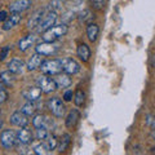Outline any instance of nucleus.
<instances>
[{
    "mask_svg": "<svg viewBox=\"0 0 155 155\" xmlns=\"http://www.w3.org/2000/svg\"><path fill=\"white\" fill-rule=\"evenodd\" d=\"M38 87L41 89L43 93H52V92H54L57 89V84L54 79L45 74H43L38 78Z\"/></svg>",
    "mask_w": 155,
    "mask_h": 155,
    "instance_id": "nucleus-4",
    "label": "nucleus"
},
{
    "mask_svg": "<svg viewBox=\"0 0 155 155\" xmlns=\"http://www.w3.org/2000/svg\"><path fill=\"white\" fill-rule=\"evenodd\" d=\"M70 142H71V136L69 133H65L64 136H62L61 141H60V143H58V146H57L58 147V151H60V153L66 151V149L69 147Z\"/></svg>",
    "mask_w": 155,
    "mask_h": 155,
    "instance_id": "nucleus-26",
    "label": "nucleus"
},
{
    "mask_svg": "<svg viewBox=\"0 0 155 155\" xmlns=\"http://www.w3.org/2000/svg\"><path fill=\"white\" fill-rule=\"evenodd\" d=\"M54 81L57 84V88H69L71 85V78L69 74H65V72H60L57 74L54 78Z\"/></svg>",
    "mask_w": 155,
    "mask_h": 155,
    "instance_id": "nucleus-15",
    "label": "nucleus"
},
{
    "mask_svg": "<svg viewBox=\"0 0 155 155\" xmlns=\"http://www.w3.org/2000/svg\"><path fill=\"white\" fill-rule=\"evenodd\" d=\"M35 110H36V107H35V105H34V102H27L21 107V113H23L27 116H31L35 113Z\"/></svg>",
    "mask_w": 155,
    "mask_h": 155,
    "instance_id": "nucleus-28",
    "label": "nucleus"
},
{
    "mask_svg": "<svg viewBox=\"0 0 155 155\" xmlns=\"http://www.w3.org/2000/svg\"><path fill=\"white\" fill-rule=\"evenodd\" d=\"M79 119H80V113L76 109L74 110H71L69 114H67L66 116V120H65V124H66V127L67 128H74L75 125L78 124V122H79Z\"/></svg>",
    "mask_w": 155,
    "mask_h": 155,
    "instance_id": "nucleus-18",
    "label": "nucleus"
},
{
    "mask_svg": "<svg viewBox=\"0 0 155 155\" xmlns=\"http://www.w3.org/2000/svg\"><path fill=\"white\" fill-rule=\"evenodd\" d=\"M39 69L45 75H57L60 72H62L61 60H47L43 62Z\"/></svg>",
    "mask_w": 155,
    "mask_h": 155,
    "instance_id": "nucleus-2",
    "label": "nucleus"
},
{
    "mask_svg": "<svg viewBox=\"0 0 155 155\" xmlns=\"http://www.w3.org/2000/svg\"><path fill=\"white\" fill-rule=\"evenodd\" d=\"M8 70L12 71L13 74H16V75L22 74L23 70H25V62L22 60H18V58H13L8 64Z\"/></svg>",
    "mask_w": 155,
    "mask_h": 155,
    "instance_id": "nucleus-17",
    "label": "nucleus"
},
{
    "mask_svg": "<svg viewBox=\"0 0 155 155\" xmlns=\"http://www.w3.org/2000/svg\"><path fill=\"white\" fill-rule=\"evenodd\" d=\"M72 96H74V94H72V91H66L65 92V94H64V100L66 101V102H69V101H71L72 100Z\"/></svg>",
    "mask_w": 155,
    "mask_h": 155,
    "instance_id": "nucleus-35",
    "label": "nucleus"
},
{
    "mask_svg": "<svg viewBox=\"0 0 155 155\" xmlns=\"http://www.w3.org/2000/svg\"><path fill=\"white\" fill-rule=\"evenodd\" d=\"M31 4H32V0H16V2L9 5V11H11V13L21 14L22 12L27 11L31 7Z\"/></svg>",
    "mask_w": 155,
    "mask_h": 155,
    "instance_id": "nucleus-10",
    "label": "nucleus"
},
{
    "mask_svg": "<svg viewBox=\"0 0 155 155\" xmlns=\"http://www.w3.org/2000/svg\"><path fill=\"white\" fill-rule=\"evenodd\" d=\"M76 54L78 57L80 58L83 62H88L89 61V58H91V49H89V47L87 45V44H79L78 45V49H76Z\"/></svg>",
    "mask_w": 155,
    "mask_h": 155,
    "instance_id": "nucleus-21",
    "label": "nucleus"
},
{
    "mask_svg": "<svg viewBox=\"0 0 155 155\" xmlns=\"http://www.w3.org/2000/svg\"><path fill=\"white\" fill-rule=\"evenodd\" d=\"M48 124H49V119L43 114H38L34 116V119H32V125H34V128H36V129H39V128L48 129Z\"/></svg>",
    "mask_w": 155,
    "mask_h": 155,
    "instance_id": "nucleus-20",
    "label": "nucleus"
},
{
    "mask_svg": "<svg viewBox=\"0 0 155 155\" xmlns=\"http://www.w3.org/2000/svg\"><path fill=\"white\" fill-rule=\"evenodd\" d=\"M153 129H155V120L153 122Z\"/></svg>",
    "mask_w": 155,
    "mask_h": 155,
    "instance_id": "nucleus-39",
    "label": "nucleus"
},
{
    "mask_svg": "<svg viewBox=\"0 0 155 155\" xmlns=\"http://www.w3.org/2000/svg\"><path fill=\"white\" fill-rule=\"evenodd\" d=\"M43 145L45 146L47 150L52 151V150H54L58 146V140L54 134H48L45 137V140H43Z\"/></svg>",
    "mask_w": 155,
    "mask_h": 155,
    "instance_id": "nucleus-25",
    "label": "nucleus"
},
{
    "mask_svg": "<svg viewBox=\"0 0 155 155\" xmlns=\"http://www.w3.org/2000/svg\"><path fill=\"white\" fill-rule=\"evenodd\" d=\"M34 155H35V153H34Z\"/></svg>",
    "mask_w": 155,
    "mask_h": 155,
    "instance_id": "nucleus-41",
    "label": "nucleus"
},
{
    "mask_svg": "<svg viewBox=\"0 0 155 155\" xmlns=\"http://www.w3.org/2000/svg\"><path fill=\"white\" fill-rule=\"evenodd\" d=\"M43 62H44V56H41V54H39V53L35 52L30 57V60L27 61V70L34 71V70L39 69V67L41 66Z\"/></svg>",
    "mask_w": 155,
    "mask_h": 155,
    "instance_id": "nucleus-13",
    "label": "nucleus"
},
{
    "mask_svg": "<svg viewBox=\"0 0 155 155\" xmlns=\"http://www.w3.org/2000/svg\"><path fill=\"white\" fill-rule=\"evenodd\" d=\"M8 100V93L5 92V89L0 91V104H4Z\"/></svg>",
    "mask_w": 155,
    "mask_h": 155,
    "instance_id": "nucleus-34",
    "label": "nucleus"
},
{
    "mask_svg": "<svg viewBox=\"0 0 155 155\" xmlns=\"http://www.w3.org/2000/svg\"><path fill=\"white\" fill-rule=\"evenodd\" d=\"M19 21H21V14L19 13H11V16H8V18L5 19V22L3 23V30L8 31L13 28L14 26H17Z\"/></svg>",
    "mask_w": 155,
    "mask_h": 155,
    "instance_id": "nucleus-14",
    "label": "nucleus"
},
{
    "mask_svg": "<svg viewBox=\"0 0 155 155\" xmlns=\"http://www.w3.org/2000/svg\"><path fill=\"white\" fill-rule=\"evenodd\" d=\"M49 134V132H48V129L47 128H39L36 129V138L38 140H45V137Z\"/></svg>",
    "mask_w": 155,
    "mask_h": 155,
    "instance_id": "nucleus-31",
    "label": "nucleus"
},
{
    "mask_svg": "<svg viewBox=\"0 0 155 155\" xmlns=\"http://www.w3.org/2000/svg\"><path fill=\"white\" fill-rule=\"evenodd\" d=\"M11 123L16 127H19V128H23L26 127L28 124V119H27V115H25L21 111H16L11 115Z\"/></svg>",
    "mask_w": 155,
    "mask_h": 155,
    "instance_id": "nucleus-12",
    "label": "nucleus"
},
{
    "mask_svg": "<svg viewBox=\"0 0 155 155\" xmlns=\"http://www.w3.org/2000/svg\"><path fill=\"white\" fill-rule=\"evenodd\" d=\"M16 141H17V134L11 129L3 130L2 134H0V142H2V146L4 149H8V150L12 149Z\"/></svg>",
    "mask_w": 155,
    "mask_h": 155,
    "instance_id": "nucleus-6",
    "label": "nucleus"
},
{
    "mask_svg": "<svg viewBox=\"0 0 155 155\" xmlns=\"http://www.w3.org/2000/svg\"><path fill=\"white\" fill-rule=\"evenodd\" d=\"M8 53H9V47H8V45L3 47L2 49H0V61L5 60V57L8 56Z\"/></svg>",
    "mask_w": 155,
    "mask_h": 155,
    "instance_id": "nucleus-33",
    "label": "nucleus"
},
{
    "mask_svg": "<svg viewBox=\"0 0 155 155\" xmlns=\"http://www.w3.org/2000/svg\"><path fill=\"white\" fill-rule=\"evenodd\" d=\"M2 125H3V122H2V120H0V129H2Z\"/></svg>",
    "mask_w": 155,
    "mask_h": 155,
    "instance_id": "nucleus-40",
    "label": "nucleus"
},
{
    "mask_svg": "<svg viewBox=\"0 0 155 155\" xmlns=\"http://www.w3.org/2000/svg\"><path fill=\"white\" fill-rule=\"evenodd\" d=\"M58 48L60 47L54 44V43L43 41L35 47V51H36V53H39V54H41V56H52V54H56Z\"/></svg>",
    "mask_w": 155,
    "mask_h": 155,
    "instance_id": "nucleus-8",
    "label": "nucleus"
},
{
    "mask_svg": "<svg viewBox=\"0 0 155 155\" xmlns=\"http://www.w3.org/2000/svg\"><path fill=\"white\" fill-rule=\"evenodd\" d=\"M44 14H45V11H43V9H39V11H36L35 13H34L27 21V28L28 30H35V28H38L39 25H40L43 17H44Z\"/></svg>",
    "mask_w": 155,
    "mask_h": 155,
    "instance_id": "nucleus-11",
    "label": "nucleus"
},
{
    "mask_svg": "<svg viewBox=\"0 0 155 155\" xmlns=\"http://www.w3.org/2000/svg\"><path fill=\"white\" fill-rule=\"evenodd\" d=\"M3 89H4V84L0 81V91H3Z\"/></svg>",
    "mask_w": 155,
    "mask_h": 155,
    "instance_id": "nucleus-38",
    "label": "nucleus"
},
{
    "mask_svg": "<svg viewBox=\"0 0 155 155\" xmlns=\"http://www.w3.org/2000/svg\"><path fill=\"white\" fill-rule=\"evenodd\" d=\"M0 81H2L4 85H12V84H14V81H16V74H13V72L9 70L0 72Z\"/></svg>",
    "mask_w": 155,
    "mask_h": 155,
    "instance_id": "nucleus-22",
    "label": "nucleus"
},
{
    "mask_svg": "<svg viewBox=\"0 0 155 155\" xmlns=\"http://www.w3.org/2000/svg\"><path fill=\"white\" fill-rule=\"evenodd\" d=\"M57 21V12H47L44 14V17H43L41 19V22H40V25H39L38 27V31H40V32H44L47 30H49L51 27L54 26V23Z\"/></svg>",
    "mask_w": 155,
    "mask_h": 155,
    "instance_id": "nucleus-5",
    "label": "nucleus"
},
{
    "mask_svg": "<svg viewBox=\"0 0 155 155\" xmlns=\"http://www.w3.org/2000/svg\"><path fill=\"white\" fill-rule=\"evenodd\" d=\"M98 34H100V27L98 25H96V23H89L88 27H87V36L91 41H96L97 38H98Z\"/></svg>",
    "mask_w": 155,
    "mask_h": 155,
    "instance_id": "nucleus-23",
    "label": "nucleus"
},
{
    "mask_svg": "<svg viewBox=\"0 0 155 155\" xmlns=\"http://www.w3.org/2000/svg\"><path fill=\"white\" fill-rule=\"evenodd\" d=\"M85 101V93L81 89H78L74 93V104L76 106H83Z\"/></svg>",
    "mask_w": 155,
    "mask_h": 155,
    "instance_id": "nucleus-27",
    "label": "nucleus"
},
{
    "mask_svg": "<svg viewBox=\"0 0 155 155\" xmlns=\"http://www.w3.org/2000/svg\"><path fill=\"white\" fill-rule=\"evenodd\" d=\"M34 153H35V155H51V151L47 150L41 142L34 145Z\"/></svg>",
    "mask_w": 155,
    "mask_h": 155,
    "instance_id": "nucleus-29",
    "label": "nucleus"
},
{
    "mask_svg": "<svg viewBox=\"0 0 155 155\" xmlns=\"http://www.w3.org/2000/svg\"><path fill=\"white\" fill-rule=\"evenodd\" d=\"M16 134H17V140L19 141V143H21V145H28V143L32 142V133H31V130L26 129L25 127L19 129Z\"/></svg>",
    "mask_w": 155,
    "mask_h": 155,
    "instance_id": "nucleus-16",
    "label": "nucleus"
},
{
    "mask_svg": "<svg viewBox=\"0 0 155 155\" xmlns=\"http://www.w3.org/2000/svg\"><path fill=\"white\" fill-rule=\"evenodd\" d=\"M94 18V14L92 13V11H89V9H84V11H81L79 14H78V19H79L80 23H92V21H93Z\"/></svg>",
    "mask_w": 155,
    "mask_h": 155,
    "instance_id": "nucleus-24",
    "label": "nucleus"
},
{
    "mask_svg": "<svg viewBox=\"0 0 155 155\" xmlns=\"http://www.w3.org/2000/svg\"><path fill=\"white\" fill-rule=\"evenodd\" d=\"M35 35H32V34H30V35H27L25 38H22L21 40L18 41V49L21 52H26L28 48H30L34 43H35Z\"/></svg>",
    "mask_w": 155,
    "mask_h": 155,
    "instance_id": "nucleus-19",
    "label": "nucleus"
},
{
    "mask_svg": "<svg viewBox=\"0 0 155 155\" xmlns=\"http://www.w3.org/2000/svg\"><path fill=\"white\" fill-rule=\"evenodd\" d=\"M7 18H8V12L7 11H2V12H0V22H5Z\"/></svg>",
    "mask_w": 155,
    "mask_h": 155,
    "instance_id": "nucleus-36",
    "label": "nucleus"
},
{
    "mask_svg": "<svg viewBox=\"0 0 155 155\" xmlns=\"http://www.w3.org/2000/svg\"><path fill=\"white\" fill-rule=\"evenodd\" d=\"M62 3H64V0H53V2L49 4V5H48V9H49V11H52V12H56L58 8H61Z\"/></svg>",
    "mask_w": 155,
    "mask_h": 155,
    "instance_id": "nucleus-32",
    "label": "nucleus"
},
{
    "mask_svg": "<svg viewBox=\"0 0 155 155\" xmlns=\"http://www.w3.org/2000/svg\"><path fill=\"white\" fill-rule=\"evenodd\" d=\"M61 65H62V71H64L65 74L74 75L80 71V65L78 64L75 60H72V58H62Z\"/></svg>",
    "mask_w": 155,
    "mask_h": 155,
    "instance_id": "nucleus-7",
    "label": "nucleus"
},
{
    "mask_svg": "<svg viewBox=\"0 0 155 155\" xmlns=\"http://www.w3.org/2000/svg\"><path fill=\"white\" fill-rule=\"evenodd\" d=\"M67 31H69V27H67L66 23H61V25H54L53 27H51L49 30H47L43 32L41 39L44 41L48 43H54L56 40H58L60 38L65 36Z\"/></svg>",
    "mask_w": 155,
    "mask_h": 155,
    "instance_id": "nucleus-1",
    "label": "nucleus"
},
{
    "mask_svg": "<svg viewBox=\"0 0 155 155\" xmlns=\"http://www.w3.org/2000/svg\"><path fill=\"white\" fill-rule=\"evenodd\" d=\"M41 93L43 92L39 87H27V88H25L22 91L23 98H26L28 102H35V101H38L40 98Z\"/></svg>",
    "mask_w": 155,
    "mask_h": 155,
    "instance_id": "nucleus-9",
    "label": "nucleus"
},
{
    "mask_svg": "<svg viewBox=\"0 0 155 155\" xmlns=\"http://www.w3.org/2000/svg\"><path fill=\"white\" fill-rule=\"evenodd\" d=\"M47 106L56 118H62V116L65 115L66 107H65V104L62 102V100L60 97H52V98H49L47 102Z\"/></svg>",
    "mask_w": 155,
    "mask_h": 155,
    "instance_id": "nucleus-3",
    "label": "nucleus"
},
{
    "mask_svg": "<svg viewBox=\"0 0 155 155\" xmlns=\"http://www.w3.org/2000/svg\"><path fill=\"white\" fill-rule=\"evenodd\" d=\"M107 4V0H91V5L94 11H102Z\"/></svg>",
    "mask_w": 155,
    "mask_h": 155,
    "instance_id": "nucleus-30",
    "label": "nucleus"
},
{
    "mask_svg": "<svg viewBox=\"0 0 155 155\" xmlns=\"http://www.w3.org/2000/svg\"><path fill=\"white\" fill-rule=\"evenodd\" d=\"M151 137L155 140V129H153V132H151Z\"/></svg>",
    "mask_w": 155,
    "mask_h": 155,
    "instance_id": "nucleus-37",
    "label": "nucleus"
}]
</instances>
